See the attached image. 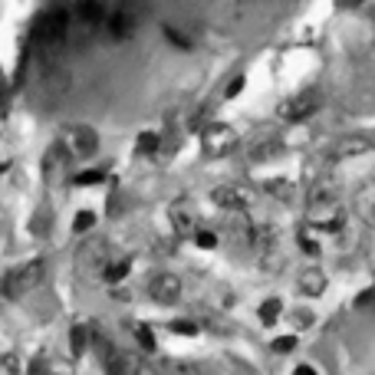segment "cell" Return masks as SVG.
Returning a JSON list of instances; mask_svg holds the SVG:
<instances>
[{
	"instance_id": "6da1fadb",
	"label": "cell",
	"mask_w": 375,
	"mask_h": 375,
	"mask_svg": "<svg viewBox=\"0 0 375 375\" xmlns=\"http://www.w3.org/2000/svg\"><path fill=\"white\" fill-rule=\"evenodd\" d=\"M306 224L326 234H336L346 224V204L339 201V194L333 188H316L306 204Z\"/></svg>"
},
{
	"instance_id": "7a4b0ae2",
	"label": "cell",
	"mask_w": 375,
	"mask_h": 375,
	"mask_svg": "<svg viewBox=\"0 0 375 375\" xmlns=\"http://www.w3.org/2000/svg\"><path fill=\"white\" fill-rule=\"evenodd\" d=\"M66 33H69V10L66 7H53L33 26V47L40 50L43 60H56L60 50L66 47Z\"/></svg>"
},
{
	"instance_id": "3957f363",
	"label": "cell",
	"mask_w": 375,
	"mask_h": 375,
	"mask_svg": "<svg viewBox=\"0 0 375 375\" xmlns=\"http://www.w3.org/2000/svg\"><path fill=\"white\" fill-rule=\"evenodd\" d=\"M43 274H47V260H40V257L20 263V267H13L10 274L0 280V293L7 300H24L26 293H33L43 283Z\"/></svg>"
},
{
	"instance_id": "277c9868",
	"label": "cell",
	"mask_w": 375,
	"mask_h": 375,
	"mask_svg": "<svg viewBox=\"0 0 375 375\" xmlns=\"http://www.w3.org/2000/svg\"><path fill=\"white\" fill-rule=\"evenodd\" d=\"M145 17V0H119L106 17V33L112 40H128Z\"/></svg>"
},
{
	"instance_id": "5b68a950",
	"label": "cell",
	"mask_w": 375,
	"mask_h": 375,
	"mask_svg": "<svg viewBox=\"0 0 375 375\" xmlns=\"http://www.w3.org/2000/svg\"><path fill=\"white\" fill-rule=\"evenodd\" d=\"M60 149L66 151V158H89L99 149V135L89 125H69V128H62Z\"/></svg>"
},
{
	"instance_id": "8992f818",
	"label": "cell",
	"mask_w": 375,
	"mask_h": 375,
	"mask_svg": "<svg viewBox=\"0 0 375 375\" xmlns=\"http://www.w3.org/2000/svg\"><path fill=\"white\" fill-rule=\"evenodd\" d=\"M319 109H323V96H319L316 89H310V92H297V96L283 99L276 106V115H280L283 122H306V119H312Z\"/></svg>"
},
{
	"instance_id": "52a82bcc",
	"label": "cell",
	"mask_w": 375,
	"mask_h": 375,
	"mask_svg": "<svg viewBox=\"0 0 375 375\" xmlns=\"http://www.w3.org/2000/svg\"><path fill=\"white\" fill-rule=\"evenodd\" d=\"M238 142H240L238 132L227 122H211V125H204V132H201V145H204V155L208 158L231 155V151L238 149Z\"/></svg>"
},
{
	"instance_id": "ba28073f",
	"label": "cell",
	"mask_w": 375,
	"mask_h": 375,
	"mask_svg": "<svg viewBox=\"0 0 375 375\" xmlns=\"http://www.w3.org/2000/svg\"><path fill=\"white\" fill-rule=\"evenodd\" d=\"M109 3H112V0H76V24L83 26L86 33L106 26V17L112 10Z\"/></svg>"
},
{
	"instance_id": "9c48e42d",
	"label": "cell",
	"mask_w": 375,
	"mask_h": 375,
	"mask_svg": "<svg viewBox=\"0 0 375 375\" xmlns=\"http://www.w3.org/2000/svg\"><path fill=\"white\" fill-rule=\"evenodd\" d=\"M375 149V138L372 135H342L336 138L329 149H326V155L333 158V162H346V158H356V155H365V151Z\"/></svg>"
},
{
	"instance_id": "30bf717a",
	"label": "cell",
	"mask_w": 375,
	"mask_h": 375,
	"mask_svg": "<svg viewBox=\"0 0 375 375\" xmlns=\"http://www.w3.org/2000/svg\"><path fill=\"white\" fill-rule=\"evenodd\" d=\"M149 297L155 303H162V306H172V303H178V297H181V276L178 274H155L149 280Z\"/></svg>"
},
{
	"instance_id": "8fae6325",
	"label": "cell",
	"mask_w": 375,
	"mask_h": 375,
	"mask_svg": "<svg viewBox=\"0 0 375 375\" xmlns=\"http://www.w3.org/2000/svg\"><path fill=\"white\" fill-rule=\"evenodd\" d=\"M106 372L109 375H142L145 365H142V359H138L135 352L109 349L106 352Z\"/></svg>"
},
{
	"instance_id": "7c38bea8",
	"label": "cell",
	"mask_w": 375,
	"mask_h": 375,
	"mask_svg": "<svg viewBox=\"0 0 375 375\" xmlns=\"http://www.w3.org/2000/svg\"><path fill=\"white\" fill-rule=\"evenodd\" d=\"M211 201L217 204V208H224V211H244L250 204V194L244 191V188H238V185H217L211 191Z\"/></svg>"
},
{
	"instance_id": "4fadbf2b",
	"label": "cell",
	"mask_w": 375,
	"mask_h": 375,
	"mask_svg": "<svg viewBox=\"0 0 375 375\" xmlns=\"http://www.w3.org/2000/svg\"><path fill=\"white\" fill-rule=\"evenodd\" d=\"M168 221H172L178 238H191V234H194V221H198V214H194V208H191L188 201H175V204L168 208Z\"/></svg>"
},
{
	"instance_id": "5bb4252c",
	"label": "cell",
	"mask_w": 375,
	"mask_h": 375,
	"mask_svg": "<svg viewBox=\"0 0 375 375\" xmlns=\"http://www.w3.org/2000/svg\"><path fill=\"white\" fill-rule=\"evenodd\" d=\"M352 204H356V214L362 217L365 224L375 227V181H365V185L356 191Z\"/></svg>"
},
{
	"instance_id": "9a60e30c",
	"label": "cell",
	"mask_w": 375,
	"mask_h": 375,
	"mask_svg": "<svg viewBox=\"0 0 375 375\" xmlns=\"http://www.w3.org/2000/svg\"><path fill=\"white\" fill-rule=\"evenodd\" d=\"M297 287H300V293H306V297H323L326 293V274L319 270V267H306L300 274V280H297Z\"/></svg>"
},
{
	"instance_id": "2e32d148",
	"label": "cell",
	"mask_w": 375,
	"mask_h": 375,
	"mask_svg": "<svg viewBox=\"0 0 375 375\" xmlns=\"http://www.w3.org/2000/svg\"><path fill=\"white\" fill-rule=\"evenodd\" d=\"M263 191L276 201H293L297 198V185L287 181V178H270V181H263Z\"/></svg>"
},
{
	"instance_id": "e0dca14e",
	"label": "cell",
	"mask_w": 375,
	"mask_h": 375,
	"mask_svg": "<svg viewBox=\"0 0 375 375\" xmlns=\"http://www.w3.org/2000/svg\"><path fill=\"white\" fill-rule=\"evenodd\" d=\"M128 270H132V260H112V263L102 267V280H106V283H119V280L128 276Z\"/></svg>"
},
{
	"instance_id": "ac0fdd59",
	"label": "cell",
	"mask_w": 375,
	"mask_h": 375,
	"mask_svg": "<svg viewBox=\"0 0 375 375\" xmlns=\"http://www.w3.org/2000/svg\"><path fill=\"white\" fill-rule=\"evenodd\" d=\"M86 346H89V326H73L69 329V349H73V356H83L86 352Z\"/></svg>"
},
{
	"instance_id": "d6986e66",
	"label": "cell",
	"mask_w": 375,
	"mask_h": 375,
	"mask_svg": "<svg viewBox=\"0 0 375 375\" xmlns=\"http://www.w3.org/2000/svg\"><path fill=\"white\" fill-rule=\"evenodd\" d=\"M280 312H283V303L276 300V297H270V300H263L260 303V310H257V316H260V323H276L280 319Z\"/></svg>"
},
{
	"instance_id": "ffe728a7",
	"label": "cell",
	"mask_w": 375,
	"mask_h": 375,
	"mask_svg": "<svg viewBox=\"0 0 375 375\" xmlns=\"http://www.w3.org/2000/svg\"><path fill=\"white\" fill-rule=\"evenodd\" d=\"M158 145H162V135H158V132H142L135 142V151L138 155H155Z\"/></svg>"
},
{
	"instance_id": "44dd1931",
	"label": "cell",
	"mask_w": 375,
	"mask_h": 375,
	"mask_svg": "<svg viewBox=\"0 0 375 375\" xmlns=\"http://www.w3.org/2000/svg\"><path fill=\"white\" fill-rule=\"evenodd\" d=\"M280 151H283V145L267 138V142H260L257 149H250V158H253V162H267V158H274V155H280Z\"/></svg>"
},
{
	"instance_id": "7402d4cb",
	"label": "cell",
	"mask_w": 375,
	"mask_h": 375,
	"mask_svg": "<svg viewBox=\"0 0 375 375\" xmlns=\"http://www.w3.org/2000/svg\"><path fill=\"white\" fill-rule=\"evenodd\" d=\"M162 372H165V375H201V365L168 359V362H162Z\"/></svg>"
},
{
	"instance_id": "603a6c76",
	"label": "cell",
	"mask_w": 375,
	"mask_h": 375,
	"mask_svg": "<svg viewBox=\"0 0 375 375\" xmlns=\"http://www.w3.org/2000/svg\"><path fill=\"white\" fill-rule=\"evenodd\" d=\"M73 181L79 188H83V185H102V181H106V172H102V168H89V172H79Z\"/></svg>"
},
{
	"instance_id": "cb8c5ba5",
	"label": "cell",
	"mask_w": 375,
	"mask_h": 375,
	"mask_svg": "<svg viewBox=\"0 0 375 375\" xmlns=\"http://www.w3.org/2000/svg\"><path fill=\"white\" fill-rule=\"evenodd\" d=\"M135 339L145 352H155V333H151L149 326H135Z\"/></svg>"
},
{
	"instance_id": "d4e9b609",
	"label": "cell",
	"mask_w": 375,
	"mask_h": 375,
	"mask_svg": "<svg viewBox=\"0 0 375 375\" xmlns=\"http://www.w3.org/2000/svg\"><path fill=\"white\" fill-rule=\"evenodd\" d=\"M92 224H96V214H92V211H79V214H76V221H73V231H76V234H86Z\"/></svg>"
},
{
	"instance_id": "484cf974",
	"label": "cell",
	"mask_w": 375,
	"mask_h": 375,
	"mask_svg": "<svg viewBox=\"0 0 375 375\" xmlns=\"http://www.w3.org/2000/svg\"><path fill=\"white\" fill-rule=\"evenodd\" d=\"M168 329L178 333V336H198V323H191V319H175Z\"/></svg>"
},
{
	"instance_id": "4316f807",
	"label": "cell",
	"mask_w": 375,
	"mask_h": 375,
	"mask_svg": "<svg viewBox=\"0 0 375 375\" xmlns=\"http://www.w3.org/2000/svg\"><path fill=\"white\" fill-rule=\"evenodd\" d=\"M194 244L201 250H214L217 247V234H211V231H194Z\"/></svg>"
},
{
	"instance_id": "83f0119b",
	"label": "cell",
	"mask_w": 375,
	"mask_h": 375,
	"mask_svg": "<svg viewBox=\"0 0 375 375\" xmlns=\"http://www.w3.org/2000/svg\"><path fill=\"white\" fill-rule=\"evenodd\" d=\"M165 37L172 40V43H175V47H181V50H191V47H194V43H191V40H188L185 33H178L175 26H168V24H165Z\"/></svg>"
},
{
	"instance_id": "f1b7e54d",
	"label": "cell",
	"mask_w": 375,
	"mask_h": 375,
	"mask_svg": "<svg viewBox=\"0 0 375 375\" xmlns=\"http://www.w3.org/2000/svg\"><path fill=\"white\" fill-rule=\"evenodd\" d=\"M0 375H20V362H17V356H0Z\"/></svg>"
},
{
	"instance_id": "f546056e",
	"label": "cell",
	"mask_w": 375,
	"mask_h": 375,
	"mask_svg": "<svg viewBox=\"0 0 375 375\" xmlns=\"http://www.w3.org/2000/svg\"><path fill=\"white\" fill-rule=\"evenodd\" d=\"M297 349V336H280V339H274V352H293Z\"/></svg>"
},
{
	"instance_id": "4dcf8cb0",
	"label": "cell",
	"mask_w": 375,
	"mask_h": 375,
	"mask_svg": "<svg viewBox=\"0 0 375 375\" xmlns=\"http://www.w3.org/2000/svg\"><path fill=\"white\" fill-rule=\"evenodd\" d=\"M240 89H244V76H234V79H231V86L224 89V99H238Z\"/></svg>"
},
{
	"instance_id": "1f68e13d",
	"label": "cell",
	"mask_w": 375,
	"mask_h": 375,
	"mask_svg": "<svg viewBox=\"0 0 375 375\" xmlns=\"http://www.w3.org/2000/svg\"><path fill=\"white\" fill-rule=\"evenodd\" d=\"M293 326H297V329H306V326H312V312L310 310H297V312H293Z\"/></svg>"
},
{
	"instance_id": "d6a6232c",
	"label": "cell",
	"mask_w": 375,
	"mask_h": 375,
	"mask_svg": "<svg viewBox=\"0 0 375 375\" xmlns=\"http://www.w3.org/2000/svg\"><path fill=\"white\" fill-rule=\"evenodd\" d=\"M300 247L306 250L310 257H316V253H319V244H316V240H312L310 234H300Z\"/></svg>"
},
{
	"instance_id": "836d02e7",
	"label": "cell",
	"mask_w": 375,
	"mask_h": 375,
	"mask_svg": "<svg viewBox=\"0 0 375 375\" xmlns=\"http://www.w3.org/2000/svg\"><path fill=\"white\" fill-rule=\"evenodd\" d=\"M26 375H50V372H47V362H43V359H33L30 369H26Z\"/></svg>"
},
{
	"instance_id": "e575fe53",
	"label": "cell",
	"mask_w": 375,
	"mask_h": 375,
	"mask_svg": "<svg viewBox=\"0 0 375 375\" xmlns=\"http://www.w3.org/2000/svg\"><path fill=\"white\" fill-rule=\"evenodd\" d=\"M293 375H316V369H312V365H297Z\"/></svg>"
}]
</instances>
